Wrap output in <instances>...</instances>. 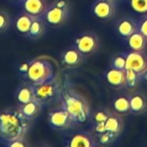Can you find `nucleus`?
Returning a JSON list of instances; mask_svg holds the SVG:
<instances>
[{
	"instance_id": "obj_18",
	"label": "nucleus",
	"mask_w": 147,
	"mask_h": 147,
	"mask_svg": "<svg viewBox=\"0 0 147 147\" xmlns=\"http://www.w3.org/2000/svg\"><path fill=\"white\" fill-rule=\"evenodd\" d=\"M42 107L43 106L36 99L23 105H17V108L22 113V115L30 121H34L40 115Z\"/></svg>"
},
{
	"instance_id": "obj_17",
	"label": "nucleus",
	"mask_w": 147,
	"mask_h": 147,
	"mask_svg": "<svg viewBox=\"0 0 147 147\" xmlns=\"http://www.w3.org/2000/svg\"><path fill=\"white\" fill-rule=\"evenodd\" d=\"M131 110L133 115H142L147 111L146 96L140 91H133L130 94Z\"/></svg>"
},
{
	"instance_id": "obj_34",
	"label": "nucleus",
	"mask_w": 147,
	"mask_h": 147,
	"mask_svg": "<svg viewBox=\"0 0 147 147\" xmlns=\"http://www.w3.org/2000/svg\"><path fill=\"white\" fill-rule=\"evenodd\" d=\"M115 1H116V0H115Z\"/></svg>"
},
{
	"instance_id": "obj_12",
	"label": "nucleus",
	"mask_w": 147,
	"mask_h": 147,
	"mask_svg": "<svg viewBox=\"0 0 147 147\" xmlns=\"http://www.w3.org/2000/svg\"><path fill=\"white\" fill-rule=\"evenodd\" d=\"M18 4L22 11L33 17H42L49 6L46 0H20Z\"/></svg>"
},
{
	"instance_id": "obj_29",
	"label": "nucleus",
	"mask_w": 147,
	"mask_h": 147,
	"mask_svg": "<svg viewBox=\"0 0 147 147\" xmlns=\"http://www.w3.org/2000/svg\"><path fill=\"white\" fill-rule=\"evenodd\" d=\"M30 62H31V59H25L21 60L18 63L17 72H18L19 77L23 79V81L24 80V78H25V77H26V75L28 73V71H29V65H30Z\"/></svg>"
},
{
	"instance_id": "obj_23",
	"label": "nucleus",
	"mask_w": 147,
	"mask_h": 147,
	"mask_svg": "<svg viewBox=\"0 0 147 147\" xmlns=\"http://www.w3.org/2000/svg\"><path fill=\"white\" fill-rule=\"evenodd\" d=\"M126 88L131 91H134L138 86L139 85V83L142 80V77L139 76L137 72H135L133 70L126 69Z\"/></svg>"
},
{
	"instance_id": "obj_10",
	"label": "nucleus",
	"mask_w": 147,
	"mask_h": 147,
	"mask_svg": "<svg viewBox=\"0 0 147 147\" xmlns=\"http://www.w3.org/2000/svg\"><path fill=\"white\" fill-rule=\"evenodd\" d=\"M85 57L75 46L64 49L60 55L61 65L67 69L80 67L85 61Z\"/></svg>"
},
{
	"instance_id": "obj_2",
	"label": "nucleus",
	"mask_w": 147,
	"mask_h": 147,
	"mask_svg": "<svg viewBox=\"0 0 147 147\" xmlns=\"http://www.w3.org/2000/svg\"><path fill=\"white\" fill-rule=\"evenodd\" d=\"M17 106L0 110V142L4 144L20 137H25L31 127Z\"/></svg>"
},
{
	"instance_id": "obj_8",
	"label": "nucleus",
	"mask_w": 147,
	"mask_h": 147,
	"mask_svg": "<svg viewBox=\"0 0 147 147\" xmlns=\"http://www.w3.org/2000/svg\"><path fill=\"white\" fill-rule=\"evenodd\" d=\"M64 146L68 147H96L98 144L91 130H80L68 134L64 140Z\"/></svg>"
},
{
	"instance_id": "obj_24",
	"label": "nucleus",
	"mask_w": 147,
	"mask_h": 147,
	"mask_svg": "<svg viewBox=\"0 0 147 147\" xmlns=\"http://www.w3.org/2000/svg\"><path fill=\"white\" fill-rule=\"evenodd\" d=\"M112 110L107 108H100L91 113V120L94 123L105 122L109 117Z\"/></svg>"
},
{
	"instance_id": "obj_7",
	"label": "nucleus",
	"mask_w": 147,
	"mask_h": 147,
	"mask_svg": "<svg viewBox=\"0 0 147 147\" xmlns=\"http://www.w3.org/2000/svg\"><path fill=\"white\" fill-rule=\"evenodd\" d=\"M100 39L92 31H85L78 34L75 39L74 46L85 56L88 57L95 53L100 48Z\"/></svg>"
},
{
	"instance_id": "obj_22",
	"label": "nucleus",
	"mask_w": 147,
	"mask_h": 147,
	"mask_svg": "<svg viewBox=\"0 0 147 147\" xmlns=\"http://www.w3.org/2000/svg\"><path fill=\"white\" fill-rule=\"evenodd\" d=\"M46 22L42 17H35L30 26L27 38L29 40H38L46 32Z\"/></svg>"
},
{
	"instance_id": "obj_33",
	"label": "nucleus",
	"mask_w": 147,
	"mask_h": 147,
	"mask_svg": "<svg viewBox=\"0 0 147 147\" xmlns=\"http://www.w3.org/2000/svg\"><path fill=\"white\" fill-rule=\"evenodd\" d=\"M11 1H14V2H16V3H18L20 0H11Z\"/></svg>"
},
{
	"instance_id": "obj_13",
	"label": "nucleus",
	"mask_w": 147,
	"mask_h": 147,
	"mask_svg": "<svg viewBox=\"0 0 147 147\" xmlns=\"http://www.w3.org/2000/svg\"><path fill=\"white\" fill-rule=\"evenodd\" d=\"M105 79L107 84L113 89L121 90L126 88V70H119L110 66L105 72Z\"/></svg>"
},
{
	"instance_id": "obj_30",
	"label": "nucleus",
	"mask_w": 147,
	"mask_h": 147,
	"mask_svg": "<svg viewBox=\"0 0 147 147\" xmlns=\"http://www.w3.org/2000/svg\"><path fill=\"white\" fill-rule=\"evenodd\" d=\"M3 146L7 147H29V143L25 139V137H20L4 143Z\"/></svg>"
},
{
	"instance_id": "obj_32",
	"label": "nucleus",
	"mask_w": 147,
	"mask_h": 147,
	"mask_svg": "<svg viewBox=\"0 0 147 147\" xmlns=\"http://www.w3.org/2000/svg\"><path fill=\"white\" fill-rule=\"evenodd\" d=\"M142 79H144L146 82H147V70H146V71L144 73V75L142 76Z\"/></svg>"
},
{
	"instance_id": "obj_6",
	"label": "nucleus",
	"mask_w": 147,
	"mask_h": 147,
	"mask_svg": "<svg viewBox=\"0 0 147 147\" xmlns=\"http://www.w3.org/2000/svg\"><path fill=\"white\" fill-rule=\"evenodd\" d=\"M47 121L50 128L58 132L67 131L77 126L70 114L61 104L49 110Z\"/></svg>"
},
{
	"instance_id": "obj_16",
	"label": "nucleus",
	"mask_w": 147,
	"mask_h": 147,
	"mask_svg": "<svg viewBox=\"0 0 147 147\" xmlns=\"http://www.w3.org/2000/svg\"><path fill=\"white\" fill-rule=\"evenodd\" d=\"M35 17L28 15L27 13L21 11L20 13H18L14 20V28L16 31V33H18L20 35H22L23 37L27 38V35L29 34L30 26L32 24V22L34 20Z\"/></svg>"
},
{
	"instance_id": "obj_9",
	"label": "nucleus",
	"mask_w": 147,
	"mask_h": 147,
	"mask_svg": "<svg viewBox=\"0 0 147 147\" xmlns=\"http://www.w3.org/2000/svg\"><path fill=\"white\" fill-rule=\"evenodd\" d=\"M94 17L100 21H108L116 13L115 0H95L91 8Z\"/></svg>"
},
{
	"instance_id": "obj_15",
	"label": "nucleus",
	"mask_w": 147,
	"mask_h": 147,
	"mask_svg": "<svg viewBox=\"0 0 147 147\" xmlns=\"http://www.w3.org/2000/svg\"><path fill=\"white\" fill-rule=\"evenodd\" d=\"M34 99L35 93L33 84L28 82H23L16 87L15 90V100L17 105L25 104Z\"/></svg>"
},
{
	"instance_id": "obj_25",
	"label": "nucleus",
	"mask_w": 147,
	"mask_h": 147,
	"mask_svg": "<svg viewBox=\"0 0 147 147\" xmlns=\"http://www.w3.org/2000/svg\"><path fill=\"white\" fill-rule=\"evenodd\" d=\"M110 66L119 70H126V53L115 54L112 58Z\"/></svg>"
},
{
	"instance_id": "obj_14",
	"label": "nucleus",
	"mask_w": 147,
	"mask_h": 147,
	"mask_svg": "<svg viewBox=\"0 0 147 147\" xmlns=\"http://www.w3.org/2000/svg\"><path fill=\"white\" fill-rule=\"evenodd\" d=\"M116 30L120 38L126 40L133 33L138 31L137 19L132 16H126L121 17L116 24Z\"/></svg>"
},
{
	"instance_id": "obj_1",
	"label": "nucleus",
	"mask_w": 147,
	"mask_h": 147,
	"mask_svg": "<svg viewBox=\"0 0 147 147\" xmlns=\"http://www.w3.org/2000/svg\"><path fill=\"white\" fill-rule=\"evenodd\" d=\"M60 104L70 114L77 125L86 124L91 119L90 106L87 99L73 86L68 75L61 80Z\"/></svg>"
},
{
	"instance_id": "obj_5",
	"label": "nucleus",
	"mask_w": 147,
	"mask_h": 147,
	"mask_svg": "<svg viewBox=\"0 0 147 147\" xmlns=\"http://www.w3.org/2000/svg\"><path fill=\"white\" fill-rule=\"evenodd\" d=\"M35 99L42 106L52 104L56 101H60L61 96V80L55 76L53 79L34 85Z\"/></svg>"
},
{
	"instance_id": "obj_26",
	"label": "nucleus",
	"mask_w": 147,
	"mask_h": 147,
	"mask_svg": "<svg viewBox=\"0 0 147 147\" xmlns=\"http://www.w3.org/2000/svg\"><path fill=\"white\" fill-rule=\"evenodd\" d=\"M133 11L139 16L147 15V0H129Z\"/></svg>"
},
{
	"instance_id": "obj_31",
	"label": "nucleus",
	"mask_w": 147,
	"mask_h": 147,
	"mask_svg": "<svg viewBox=\"0 0 147 147\" xmlns=\"http://www.w3.org/2000/svg\"><path fill=\"white\" fill-rule=\"evenodd\" d=\"M137 23L138 30L147 38V15L140 16V17L137 19Z\"/></svg>"
},
{
	"instance_id": "obj_4",
	"label": "nucleus",
	"mask_w": 147,
	"mask_h": 147,
	"mask_svg": "<svg viewBox=\"0 0 147 147\" xmlns=\"http://www.w3.org/2000/svg\"><path fill=\"white\" fill-rule=\"evenodd\" d=\"M72 5L69 0H54L49 4L42 18L51 28L63 26L71 16Z\"/></svg>"
},
{
	"instance_id": "obj_27",
	"label": "nucleus",
	"mask_w": 147,
	"mask_h": 147,
	"mask_svg": "<svg viewBox=\"0 0 147 147\" xmlns=\"http://www.w3.org/2000/svg\"><path fill=\"white\" fill-rule=\"evenodd\" d=\"M117 138H118L117 135H115V134H113L112 133H109L107 131L101 134H99V135L95 136L98 146H108V145L112 144L113 142H114L117 140Z\"/></svg>"
},
{
	"instance_id": "obj_3",
	"label": "nucleus",
	"mask_w": 147,
	"mask_h": 147,
	"mask_svg": "<svg viewBox=\"0 0 147 147\" xmlns=\"http://www.w3.org/2000/svg\"><path fill=\"white\" fill-rule=\"evenodd\" d=\"M55 76V67L50 60L45 58H35L31 59L28 73L23 82L36 85L48 82Z\"/></svg>"
},
{
	"instance_id": "obj_21",
	"label": "nucleus",
	"mask_w": 147,
	"mask_h": 147,
	"mask_svg": "<svg viewBox=\"0 0 147 147\" xmlns=\"http://www.w3.org/2000/svg\"><path fill=\"white\" fill-rule=\"evenodd\" d=\"M126 40L129 49L132 51H145L147 47V38L139 30L133 33Z\"/></svg>"
},
{
	"instance_id": "obj_11",
	"label": "nucleus",
	"mask_w": 147,
	"mask_h": 147,
	"mask_svg": "<svg viewBox=\"0 0 147 147\" xmlns=\"http://www.w3.org/2000/svg\"><path fill=\"white\" fill-rule=\"evenodd\" d=\"M126 69L143 76L147 70V53L146 51H130L126 53Z\"/></svg>"
},
{
	"instance_id": "obj_20",
	"label": "nucleus",
	"mask_w": 147,
	"mask_h": 147,
	"mask_svg": "<svg viewBox=\"0 0 147 147\" xmlns=\"http://www.w3.org/2000/svg\"><path fill=\"white\" fill-rule=\"evenodd\" d=\"M123 126H124V121L122 115L112 110L109 117L105 121V127L107 131L119 137L123 130Z\"/></svg>"
},
{
	"instance_id": "obj_28",
	"label": "nucleus",
	"mask_w": 147,
	"mask_h": 147,
	"mask_svg": "<svg viewBox=\"0 0 147 147\" xmlns=\"http://www.w3.org/2000/svg\"><path fill=\"white\" fill-rule=\"evenodd\" d=\"M11 25V17L10 14L3 9H0V34L6 32Z\"/></svg>"
},
{
	"instance_id": "obj_19",
	"label": "nucleus",
	"mask_w": 147,
	"mask_h": 147,
	"mask_svg": "<svg viewBox=\"0 0 147 147\" xmlns=\"http://www.w3.org/2000/svg\"><path fill=\"white\" fill-rule=\"evenodd\" d=\"M113 110L121 115H128L132 114L130 95L123 94L113 98L112 102Z\"/></svg>"
}]
</instances>
